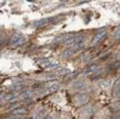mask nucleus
I'll list each match as a JSON object with an SVG mask.
<instances>
[{"mask_svg": "<svg viewBox=\"0 0 120 119\" xmlns=\"http://www.w3.org/2000/svg\"><path fill=\"white\" fill-rule=\"evenodd\" d=\"M89 101V94L87 93H78L73 97V102L76 106H83V105L87 104Z\"/></svg>", "mask_w": 120, "mask_h": 119, "instance_id": "1", "label": "nucleus"}, {"mask_svg": "<svg viewBox=\"0 0 120 119\" xmlns=\"http://www.w3.org/2000/svg\"><path fill=\"white\" fill-rule=\"evenodd\" d=\"M26 41V38L24 36H22L21 34H13L11 36V38H10V43H11L12 45H15V46H20V45L24 44Z\"/></svg>", "mask_w": 120, "mask_h": 119, "instance_id": "2", "label": "nucleus"}, {"mask_svg": "<svg viewBox=\"0 0 120 119\" xmlns=\"http://www.w3.org/2000/svg\"><path fill=\"white\" fill-rule=\"evenodd\" d=\"M106 34H107L106 29H101L100 31H98V33L94 35V39H92V41H91V45H92V46L99 44V43L104 39V37L106 36Z\"/></svg>", "mask_w": 120, "mask_h": 119, "instance_id": "3", "label": "nucleus"}, {"mask_svg": "<svg viewBox=\"0 0 120 119\" xmlns=\"http://www.w3.org/2000/svg\"><path fill=\"white\" fill-rule=\"evenodd\" d=\"M11 117H15V118H19V117H24L28 114V111H27L26 108H23V107H17L15 109L11 110Z\"/></svg>", "mask_w": 120, "mask_h": 119, "instance_id": "4", "label": "nucleus"}, {"mask_svg": "<svg viewBox=\"0 0 120 119\" xmlns=\"http://www.w3.org/2000/svg\"><path fill=\"white\" fill-rule=\"evenodd\" d=\"M54 21H58V19L56 18H46V19H42V20H39V21H36L33 23V26L34 27H43L45 25H47V24H51L53 23Z\"/></svg>", "mask_w": 120, "mask_h": 119, "instance_id": "5", "label": "nucleus"}, {"mask_svg": "<svg viewBox=\"0 0 120 119\" xmlns=\"http://www.w3.org/2000/svg\"><path fill=\"white\" fill-rule=\"evenodd\" d=\"M45 86H46V91L48 93H56L60 88V83L56 82V81H50V82L46 83Z\"/></svg>", "mask_w": 120, "mask_h": 119, "instance_id": "6", "label": "nucleus"}, {"mask_svg": "<svg viewBox=\"0 0 120 119\" xmlns=\"http://www.w3.org/2000/svg\"><path fill=\"white\" fill-rule=\"evenodd\" d=\"M106 72H107V70H106L105 68L98 69L94 73H92V75L90 76V79H91V80H99V79H101L102 77L105 76V75H106Z\"/></svg>", "mask_w": 120, "mask_h": 119, "instance_id": "7", "label": "nucleus"}, {"mask_svg": "<svg viewBox=\"0 0 120 119\" xmlns=\"http://www.w3.org/2000/svg\"><path fill=\"white\" fill-rule=\"evenodd\" d=\"M113 97L116 99H120V77L115 81L113 85Z\"/></svg>", "mask_w": 120, "mask_h": 119, "instance_id": "8", "label": "nucleus"}, {"mask_svg": "<svg viewBox=\"0 0 120 119\" xmlns=\"http://www.w3.org/2000/svg\"><path fill=\"white\" fill-rule=\"evenodd\" d=\"M98 69H100V67H99V65L98 64H95V63L89 64L88 66L85 68V70H84V74H86V75L92 74V73H94Z\"/></svg>", "mask_w": 120, "mask_h": 119, "instance_id": "9", "label": "nucleus"}, {"mask_svg": "<svg viewBox=\"0 0 120 119\" xmlns=\"http://www.w3.org/2000/svg\"><path fill=\"white\" fill-rule=\"evenodd\" d=\"M59 67H60V63H59V62L52 61V60H51V62L45 67V69L46 70H56Z\"/></svg>", "mask_w": 120, "mask_h": 119, "instance_id": "10", "label": "nucleus"}, {"mask_svg": "<svg viewBox=\"0 0 120 119\" xmlns=\"http://www.w3.org/2000/svg\"><path fill=\"white\" fill-rule=\"evenodd\" d=\"M74 53H76V52L73 50V48L69 47V48H67V49H65L64 51H63L62 56H63V58H70V56H72Z\"/></svg>", "mask_w": 120, "mask_h": 119, "instance_id": "11", "label": "nucleus"}, {"mask_svg": "<svg viewBox=\"0 0 120 119\" xmlns=\"http://www.w3.org/2000/svg\"><path fill=\"white\" fill-rule=\"evenodd\" d=\"M15 94L13 91H11V93H6L4 96V98H3V100L4 101H6V102H11V101H15Z\"/></svg>", "mask_w": 120, "mask_h": 119, "instance_id": "12", "label": "nucleus"}, {"mask_svg": "<svg viewBox=\"0 0 120 119\" xmlns=\"http://www.w3.org/2000/svg\"><path fill=\"white\" fill-rule=\"evenodd\" d=\"M74 88L75 89H78V90H80V89H83V87L85 86V84H84V81L83 80H78V81H75L74 83Z\"/></svg>", "mask_w": 120, "mask_h": 119, "instance_id": "13", "label": "nucleus"}, {"mask_svg": "<svg viewBox=\"0 0 120 119\" xmlns=\"http://www.w3.org/2000/svg\"><path fill=\"white\" fill-rule=\"evenodd\" d=\"M44 115H45V111L43 109H41V110L37 111V112L33 115V117L34 118H43V117H44Z\"/></svg>", "mask_w": 120, "mask_h": 119, "instance_id": "14", "label": "nucleus"}, {"mask_svg": "<svg viewBox=\"0 0 120 119\" xmlns=\"http://www.w3.org/2000/svg\"><path fill=\"white\" fill-rule=\"evenodd\" d=\"M113 37L115 39H120V27H117L113 30Z\"/></svg>", "mask_w": 120, "mask_h": 119, "instance_id": "15", "label": "nucleus"}, {"mask_svg": "<svg viewBox=\"0 0 120 119\" xmlns=\"http://www.w3.org/2000/svg\"><path fill=\"white\" fill-rule=\"evenodd\" d=\"M50 62H51V60H50V59H41V60L39 61V64L41 65L42 67H44V68H45V67L47 66V65L49 64Z\"/></svg>", "mask_w": 120, "mask_h": 119, "instance_id": "16", "label": "nucleus"}, {"mask_svg": "<svg viewBox=\"0 0 120 119\" xmlns=\"http://www.w3.org/2000/svg\"><path fill=\"white\" fill-rule=\"evenodd\" d=\"M70 71L68 70L67 68H60L58 71H56V74L58 75H66V74H68Z\"/></svg>", "mask_w": 120, "mask_h": 119, "instance_id": "17", "label": "nucleus"}, {"mask_svg": "<svg viewBox=\"0 0 120 119\" xmlns=\"http://www.w3.org/2000/svg\"><path fill=\"white\" fill-rule=\"evenodd\" d=\"M23 98L24 99H32V94H31V93H30L29 90H26L25 93H23Z\"/></svg>", "mask_w": 120, "mask_h": 119, "instance_id": "18", "label": "nucleus"}, {"mask_svg": "<svg viewBox=\"0 0 120 119\" xmlns=\"http://www.w3.org/2000/svg\"><path fill=\"white\" fill-rule=\"evenodd\" d=\"M110 85H111V81L110 80H107L106 82H102V86H104V87H109Z\"/></svg>", "mask_w": 120, "mask_h": 119, "instance_id": "19", "label": "nucleus"}]
</instances>
